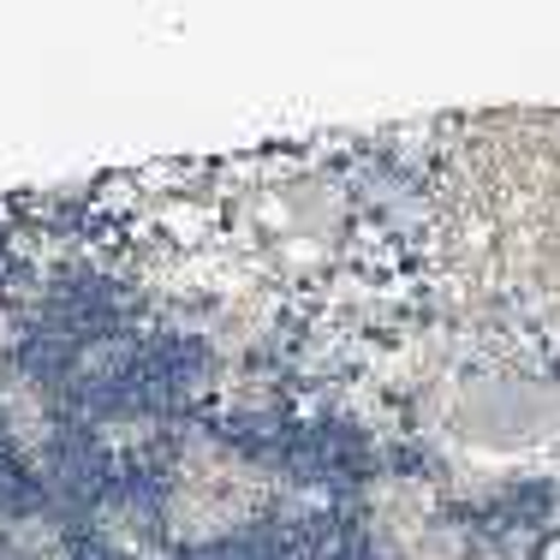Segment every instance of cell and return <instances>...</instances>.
Returning a JSON list of instances; mask_svg holds the SVG:
<instances>
[{
	"label": "cell",
	"instance_id": "2",
	"mask_svg": "<svg viewBox=\"0 0 560 560\" xmlns=\"http://www.w3.org/2000/svg\"><path fill=\"white\" fill-rule=\"evenodd\" d=\"M60 537L48 518H19V525L7 530V560H55Z\"/></svg>",
	"mask_w": 560,
	"mask_h": 560
},
{
	"label": "cell",
	"instance_id": "4",
	"mask_svg": "<svg viewBox=\"0 0 560 560\" xmlns=\"http://www.w3.org/2000/svg\"><path fill=\"white\" fill-rule=\"evenodd\" d=\"M131 560H162V555H150V549H143V555H131Z\"/></svg>",
	"mask_w": 560,
	"mask_h": 560
},
{
	"label": "cell",
	"instance_id": "1",
	"mask_svg": "<svg viewBox=\"0 0 560 560\" xmlns=\"http://www.w3.org/2000/svg\"><path fill=\"white\" fill-rule=\"evenodd\" d=\"M0 430L19 447H43L48 442V394L36 388V382L12 376L7 388H0Z\"/></svg>",
	"mask_w": 560,
	"mask_h": 560
},
{
	"label": "cell",
	"instance_id": "3",
	"mask_svg": "<svg viewBox=\"0 0 560 560\" xmlns=\"http://www.w3.org/2000/svg\"><path fill=\"white\" fill-rule=\"evenodd\" d=\"M12 340V323H7V311H0V346H7Z\"/></svg>",
	"mask_w": 560,
	"mask_h": 560
}]
</instances>
